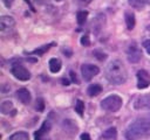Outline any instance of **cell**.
Returning a JSON list of instances; mask_svg holds the SVG:
<instances>
[{"label":"cell","instance_id":"obj_1","mask_svg":"<svg viewBox=\"0 0 150 140\" xmlns=\"http://www.w3.org/2000/svg\"><path fill=\"white\" fill-rule=\"evenodd\" d=\"M128 74L124 64L120 60H114L108 63L105 68V78L115 85H121L127 80Z\"/></svg>","mask_w":150,"mask_h":140},{"label":"cell","instance_id":"obj_2","mask_svg":"<svg viewBox=\"0 0 150 140\" xmlns=\"http://www.w3.org/2000/svg\"><path fill=\"white\" fill-rule=\"evenodd\" d=\"M150 134V121L136 120L130 124L127 128L125 136L128 140H138Z\"/></svg>","mask_w":150,"mask_h":140},{"label":"cell","instance_id":"obj_3","mask_svg":"<svg viewBox=\"0 0 150 140\" xmlns=\"http://www.w3.org/2000/svg\"><path fill=\"white\" fill-rule=\"evenodd\" d=\"M122 104H123V100L120 96L110 94L101 102V108L105 112L114 113V112H117L122 107Z\"/></svg>","mask_w":150,"mask_h":140},{"label":"cell","instance_id":"obj_4","mask_svg":"<svg viewBox=\"0 0 150 140\" xmlns=\"http://www.w3.org/2000/svg\"><path fill=\"white\" fill-rule=\"evenodd\" d=\"M11 74L19 80L26 82L30 78V72L20 63H14L11 66Z\"/></svg>","mask_w":150,"mask_h":140},{"label":"cell","instance_id":"obj_5","mask_svg":"<svg viewBox=\"0 0 150 140\" xmlns=\"http://www.w3.org/2000/svg\"><path fill=\"white\" fill-rule=\"evenodd\" d=\"M127 58L130 63H137L142 58V51L136 43L129 44L127 49Z\"/></svg>","mask_w":150,"mask_h":140},{"label":"cell","instance_id":"obj_6","mask_svg":"<svg viewBox=\"0 0 150 140\" xmlns=\"http://www.w3.org/2000/svg\"><path fill=\"white\" fill-rule=\"evenodd\" d=\"M98 72H100V69L96 65H94V64H83L81 66L82 77L87 82H89L93 77H95L96 75H98Z\"/></svg>","mask_w":150,"mask_h":140},{"label":"cell","instance_id":"obj_7","mask_svg":"<svg viewBox=\"0 0 150 140\" xmlns=\"http://www.w3.org/2000/svg\"><path fill=\"white\" fill-rule=\"evenodd\" d=\"M14 24H15V21L13 19V16H9V15H4L0 18V32L2 35H5L7 32L12 30L14 28Z\"/></svg>","mask_w":150,"mask_h":140},{"label":"cell","instance_id":"obj_8","mask_svg":"<svg viewBox=\"0 0 150 140\" xmlns=\"http://www.w3.org/2000/svg\"><path fill=\"white\" fill-rule=\"evenodd\" d=\"M137 77V88L146 89L150 85V75L145 70H138L136 74Z\"/></svg>","mask_w":150,"mask_h":140},{"label":"cell","instance_id":"obj_9","mask_svg":"<svg viewBox=\"0 0 150 140\" xmlns=\"http://www.w3.org/2000/svg\"><path fill=\"white\" fill-rule=\"evenodd\" d=\"M134 107L136 110H150V94L138 96L134 102Z\"/></svg>","mask_w":150,"mask_h":140},{"label":"cell","instance_id":"obj_10","mask_svg":"<svg viewBox=\"0 0 150 140\" xmlns=\"http://www.w3.org/2000/svg\"><path fill=\"white\" fill-rule=\"evenodd\" d=\"M49 131H50V123L48 120H46V121H43L40 130L35 133V140H46V136Z\"/></svg>","mask_w":150,"mask_h":140},{"label":"cell","instance_id":"obj_11","mask_svg":"<svg viewBox=\"0 0 150 140\" xmlns=\"http://www.w3.org/2000/svg\"><path fill=\"white\" fill-rule=\"evenodd\" d=\"M16 98H18L22 104H25V105L29 104V103H30V100H32L30 92H29L27 89H25V88L19 89V90L16 91Z\"/></svg>","mask_w":150,"mask_h":140},{"label":"cell","instance_id":"obj_12","mask_svg":"<svg viewBox=\"0 0 150 140\" xmlns=\"http://www.w3.org/2000/svg\"><path fill=\"white\" fill-rule=\"evenodd\" d=\"M124 19H125V24H127V28L129 30L134 29L135 27V23H136V20H135V14L131 13V12H125L124 14Z\"/></svg>","mask_w":150,"mask_h":140},{"label":"cell","instance_id":"obj_13","mask_svg":"<svg viewBox=\"0 0 150 140\" xmlns=\"http://www.w3.org/2000/svg\"><path fill=\"white\" fill-rule=\"evenodd\" d=\"M101 92H102V86H101L100 84H97V83L90 84V85L88 86V89H87V93H88V96H90V97H95V96L100 94Z\"/></svg>","mask_w":150,"mask_h":140},{"label":"cell","instance_id":"obj_14","mask_svg":"<svg viewBox=\"0 0 150 140\" xmlns=\"http://www.w3.org/2000/svg\"><path fill=\"white\" fill-rule=\"evenodd\" d=\"M103 139H108V140H116L117 138V130L116 127H110L108 130H105L102 134Z\"/></svg>","mask_w":150,"mask_h":140},{"label":"cell","instance_id":"obj_15","mask_svg":"<svg viewBox=\"0 0 150 140\" xmlns=\"http://www.w3.org/2000/svg\"><path fill=\"white\" fill-rule=\"evenodd\" d=\"M61 69V61L59 58H50L49 60V70L53 74L59 72Z\"/></svg>","mask_w":150,"mask_h":140},{"label":"cell","instance_id":"obj_16","mask_svg":"<svg viewBox=\"0 0 150 140\" xmlns=\"http://www.w3.org/2000/svg\"><path fill=\"white\" fill-rule=\"evenodd\" d=\"M13 108V103L11 100H5L0 105V111L2 114H8Z\"/></svg>","mask_w":150,"mask_h":140},{"label":"cell","instance_id":"obj_17","mask_svg":"<svg viewBox=\"0 0 150 140\" xmlns=\"http://www.w3.org/2000/svg\"><path fill=\"white\" fill-rule=\"evenodd\" d=\"M62 127L64 131H67V132L70 131L71 133H76V130H77V126L74 124L73 120H64L62 124Z\"/></svg>","mask_w":150,"mask_h":140},{"label":"cell","instance_id":"obj_18","mask_svg":"<svg viewBox=\"0 0 150 140\" xmlns=\"http://www.w3.org/2000/svg\"><path fill=\"white\" fill-rule=\"evenodd\" d=\"M128 4H129V6H131L132 8L141 10V9H143L144 6H145V0H128Z\"/></svg>","mask_w":150,"mask_h":140},{"label":"cell","instance_id":"obj_19","mask_svg":"<svg viewBox=\"0 0 150 140\" xmlns=\"http://www.w3.org/2000/svg\"><path fill=\"white\" fill-rule=\"evenodd\" d=\"M8 140H29V135L26 132H16L12 134Z\"/></svg>","mask_w":150,"mask_h":140},{"label":"cell","instance_id":"obj_20","mask_svg":"<svg viewBox=\"0 0 150 140\" xmlns=\"http://www.w3.org/2000/svg\"><path fill=\"white\" fill-rule=\"evenodd\" d=\"M52 46H54V43H49V44L42 46L41 48H38V49H35V50L30 51L29 54H32V55H38V56H40V55H43L46 51H48V50L50 49V47H52Z\"/></svg>","mask_w":150,"mask_h":140},{"label":"cell","instance_id":"obj_21","mask_svg":"<svg viewBox=\"0 0 150 140\" xmlns=\"http://www.w3.org/2000/svg\"><path fill=\"white\" fill-rule=\"evenodd\" d=\"M87 16H88V12L87 10H79L77 14H76V18H77V23L79 24H83L87 20Z\"/></svg>","mask_w":150,"mask_h":140},{"label":"cell","instance_id":"obj_22","mask_svg":"<svg viewBox=\"0 0 150 140\" xmlns=\"http://www.w3.org/2000/svg\"><path fill=\"white\" fill-rule=\"evenodd\" d=\"M75 111L77 112L79 116H83V111H84V103L81 99H77L75 103Z\"/></svg>","mask_w":150,"mask_h":140},{"label":"cell","instance_id":"obj_23","mask_svg":"<svg viewBox=\"0 0 150 140\" xmlns=\"http://www.w3.org/2000/svg\"><path fill=\"white\" fill-rule=\"evenodd\" d=\"M35 107H36V110L38 111H43V107H45V103H43V99L42 98H38L36 99V105H35Z\"/></svg>","mask_w":150,"mask_h":140},{"label":"cell","instance_id":"obj_24","mask_svg":"<svg viewBox=\"0 0 150 140\" xmlns=\"http://www.w3.org/2000/svg\"><path fill=\"white\" fill-rule=\"evenodd\" d=\"M94 55H95L96 58L100 60V61H104V60L107 58V54L101 52V51H98V50H95V51H94Z\"/></svg>","mask_w":150,"mask_h":140},{"label":"cell","instance_id":"obj_25","mask_svg":"<svg viewBox=\"0 0 150 140\" xmlns=\"http://www.w3.org/2000/svg\"><path fill=\"white\" fill-rule=\"evenodd\" d=\"M91 2V0H75V4L79 7H86Z\"/></svg>","mask_w":150,"mask_h":140},{"label":"cell","instance_id":"obj_26","mask_svg":"<svg viewBox=\"0 0 150 140\" xmlns=\"http://www.w3.org/2000/svg\"><path fill=\"white\" fill-rule=\"evenodd\" d=\"M81 44H82V46H84V47L90 46V40H89L88 35H83V36L81 37Z\"/></svg>","mask_w":150,"mask_h":140},{"label":"cell","instance_id":"obj_27","mask_svg":"<svg viewBox=\"0 0 150 140\" xmlns=\"http://www.w3.org/2000/svg\"><path fill=\"white\" fill-rule=\"evenodd\" d=\"M143 47H144V49L146 50V52L150 55V40L144 41V42H143Z\"/></svg>","mask_w":150,"mask_h":140},{"label":"cell","instance_id":"obj_28","mask_svg":"<svg viewBox=\"0 0 150 140\" xmlns=\"http://www.w3.org/2000/svg\"><path fill=\"white\" fill-rule=\"evenodd\" d=\"M69 75H70V78H71V80H73L74 83H76V84H79V80H77L76 74H75L74 71H70V72H69Z\"/></svg>","mask_w":150,"mask_h":140},{"label":"cell","instance_id":"obj_29","mask_svg":"<svg viewBox=\"0 0 150 140\" xmlns=\"http://www.w3.org/2000/svg\"><path fill=\"white\" fill-rule=\"evenodd\" d=\"M2 2H4V5L7 7V8H9L12 5H13V2H14V0H2Z\"/></svg>","mask_w":150,"mask_h":140},{"label":"cell","instance_id":"obj_30","mask_svg":"<svg viewBox=\"0 0 150 140\" xmlns=\"http://www.w3.org/2000/svg\"><path fill=\"white\" fill-rule=\"evenodd\" d=\"M81 140H90V136L88 133H82L81 134Z\"/></svg>","mask_w":150,"mask_h":140},{"label":"cell","instance_id":"obj_31","mask_svg":"<svg viewBox=\"0 0 150 140\" xmlns=\"http://www.w3.org/2000/svg\"><path fill=\"white\" fill-rule=\"evenodd\" d=\"M62 83H63V85H69V80L68 79H62Z\"/></svg>","mask_w":150,"mask_h":140},{"label":"cell","instance_id":"obj_32","mask_svg":"<svg viewBox=\"0 0 150 140\" xmlns=\"http://www.w3.org/2000/svg\"><path fill=\"white\" fill-rule=\"evenodd\" d=\"M25 1H26V2H27V4H29V0H25Z\"/></svg>","mask_w":150,"mask_h":140},{"label":"cell","instance_id":"obj_33","mask_svg":"<svg viewBox=\"0 0 150 140\" xmlns=\"http://www.w3.org/2000/svg\"><path fill=\"white\" fill-rule=\"evenodd\" d=\"M149 121H150V114H149Z\"/></svg>","mask_w":150,"mask_h":140}]
</instances>
